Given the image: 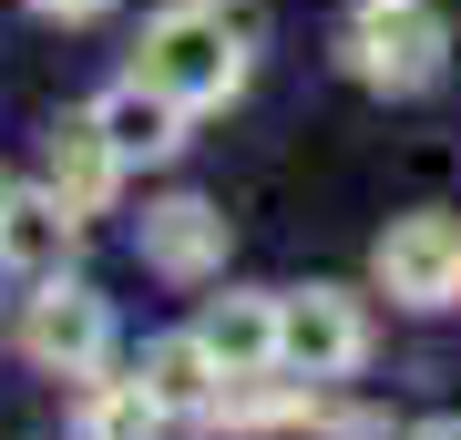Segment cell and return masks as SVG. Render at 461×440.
<instances>
[{"label": "cell", "instance_id": "obj_1", "mask_svg": "<svg viewBox=\"0 0 461 440\" xmlns=\"http://www.w3.org/2000/svg\"><path fill=\"white\" fill-rule=\"evenodd\" d=\"M247 41H257V11H247V0H175V11L144 21V82L175 93L185 113L236 103V82H247Z\"/></svg>", "mask_w": 461, "mask_h": 440}, {"label": "cell", "instance_id": "obj_2", "mask_svg": "<svg viewBox=\"0 0 461 440\" xmlns=\"http://www.w3.org/2000/svg\"><path fill=\"white\" fill-rule=\"evenodd\" d=\"M359 359H369V318H359L348 287H297V297H277V369H297V379H348Z\"/></svg>", "mask_w": 461, "mask_h": 440}, {"label": "cell", "instance_id": "obj_3", "mask_svg": "<svg viewBox=\"0 0 461 440\" xmlns=\"http://www.w3.org/2000/svg\"><path fill=\"white\" fill-rule=\"evenodd\" d=\"M441 51H451V31L420 0H379V11H359V31H348V72L379 82V93H420V82H441Z\"/></svg>", "mask_w": 461, "mask_h": 440}, {"label": "cell", "instance_id": "obj_4", "mask_svg": "<svg viewBox=\"0 0 461 440\" xmlns=\"http://www.w3.org/2000/svg\"><path fill=\"white\" fill-rule=\"evenodd\" d=\"M379 287H390L400 308H451L461 297V226L451 215H400V226L379 236Z\"/></svg>", "mask_w": 461, "mask_h": 440}, {"label": "cell", "instance_id": "obj_5", "mask_svg": "<svg viewBox=\"0 0 461 440\" xmlns=\"http://www.w3.org/2000/svg\"><path fill=\"white\" fill-rule=\"evenodd\" d=\"M103 338H113V308H103L93 287H62V277H51L32 297V318H21V348H32L51 379H83L103 359Z\"/></svg>", "mask_w": 461, "mask_h": 440}, {"label": "cell", "instance_id": "obj_6", "mask_svg": "<svg viewBox=\"0 0 461 440\" xmlns=\"http://www.w3.org/2000/svg\"><path fill=\"white\" fill-rule=\"evenodd\" d=\"M72 215L62 195H0V277H62V256H72Z\"/></svg>", "mask_w": 461, "mask_h": 440}, {"label": "cell", "instance_id": "obj_7", "mask_svg": "<svg viewBox=\"0 0 461 440\" xmlns=\"http://www.w3.org/2000/svg\"><path fill=\"white\" fill-rule=\"evenodd\" d=\"M144 266H165V277H215V266H226V215L205 195H165L144 215Z\"/></svg>", "mask_w": 461, "mask_h": 440}, {"label": "cell", "instance_id": "obj_8", "mask_svg": "<svg viewBox=\"0 0 461 440\" xmlns=\"http://www.w3.org/2000/svg\"><path fill=\"white\" fill-rule=\"evenodd\" d=\"M113 175H123V154H113V133H103L93 113H62V123H51V195H62L72 215H103V205H113Z\"/></svg>", "mask_w": 461, "mask_h": 440}, {"label": "cell", "instance_id": "obj_9", "mask_svg": "<svg viewBox=\"0 0 461 440\" xmlns=\"http://www.w3.org/2000/svg\"><path fill=\"white\" fill-rule=\"evenodd\" d=\"M93 123L113 133V154H123V164H165V154L185 144V103H175V93H154L144 72H133L123 93H103V103H93Z\"/></svg>", "mask_w": 461, "mask_h": 440}, {"label": "cell", "instance_id": "obj_10", "mask_svg": "<svg viewBox=\"0 0 461 440\" xmlns=\"http://www.w3.org/2000/svg\"><path fill=\"white\" fill-rule=\"evenodd\" d=\"M195 338H205V359L226 379H267L277 369V297H215Z\"/></svg>", "mask_w": 461, "mask_h": 440}, {"label": "cell", "instance_id": "obj_11", "mask_svg": "<svg viewBox=\"0 0 461 440\" xmlns=\"http://www.w3.org/2000/svg\"><path fill=\"white\" fill-rule=\"evenodd\" d=\"M215 379H226V369L205 359V338H154L144 369H133V390L165 409V420H195V409H215Z\"/></svg>", "mask_w": 461, "mask_h": 440}, {"label": "cell", "instance_id": "obj_12", "mask_svg": "<svg viewBox=\"0 0 461 440\" xmlns=\"http://www.w3.org/2000/svg\"><path fill=\"white\" fill-rule=\"evenodd\" d=\"M154 430H165V409L133 390V379H113V390L83 400V440H154Z\"/></svg>", "mask_w": 461, "mask_h": 440}, {"label": "cell", "instance_id": "obj_13", "mask_svg": "<svg viewBox=\"0 0 461 440\" xmlns=\"http://www.w3.org/2000/svg\"><path fill=\"white\" fill-rule=\"evenodd\" d=\"M215 420L226 430H277V420H297V400L287 390H247V400H215Z\"/></svg>", "mask_w": 461, "mask_h": 440}, {"label": "cell", "instance_id": "obj_14", "mask_svg": "<svg viewBox=\"0 0 461 440\" xmlns=\"http://www.w3.org/2000/svg\"><path fill=\"white\" fill-rule=\"evenodd\" d=\"M32 11H41V21H93L103 0H32Z\"/></svg>", "mask_w": 461, "mask_h": 440}, {"label": "cell", "instance_id": "obj_15", "mask_svg": "<svg viewBox=\"0 0 461 440\" xmlns=\"http://www.w3.org/2000/svg\"><path fill=\"white\" fill-rule=\"evenodd\" d=\"M411 440H461V420H420V430H411Z\"/></svg>", "mask_w": 461, "mask_h": 440}, {"label": "cell", "instance_id": "obj_16", "mask_svg": "<svg viewBox=\"0 0 461 440\" xmlns=\"http://www.w3.org/2000/svg\"><path fill=\"white\" fill-rule=\"evenodd\" d=\"M0 195H11V175H0Z\"/></svg>", "mask_w": 461, "mask_h": 440}, {"label": "cell", "instance_id": "obj_17", "mask_svg": "<svg viewBox=\"0 0 461 440\" xmlns=\"http://www.w3.org/2000/svg\"><path fill=\"white\" fill-rule=\"evenodd\" d=\"M359 11H379V0H359Z\"/></svg>", "mask_w": 461, "mask_h": 440}]
</instances>
